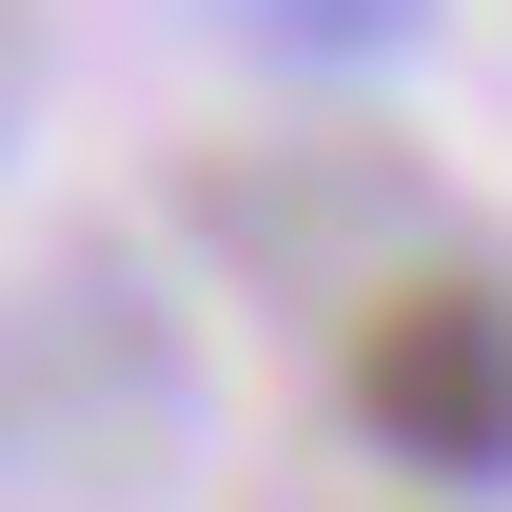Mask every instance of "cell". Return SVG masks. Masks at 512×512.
Instances as JSON below:
<instances>
[{"instance_id": "cell-1", "label": "cell", "mask_w": 512, "mask_h": 512, "mask_svg": "<svg viewBox=\"0 0 512 512\" xmlns=\"http://www.w3.org/2000/svg\"><path fill=\"white\" fill-rule=\"evenodd\" d=\"M335 394H355V434L394 473L493 493L512 473V296L493 276H394L375 316H355V355H335Z\"/></svg>"}]
</instances>
